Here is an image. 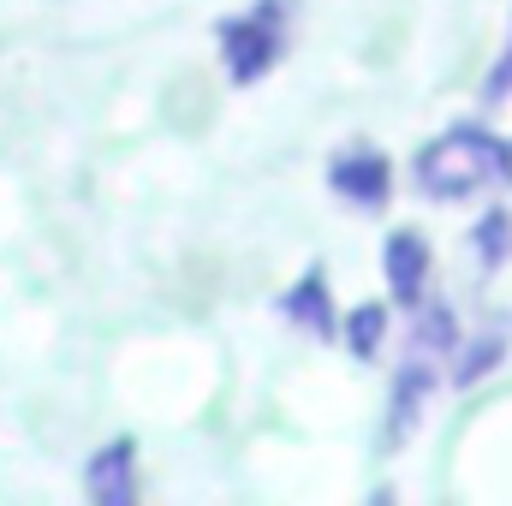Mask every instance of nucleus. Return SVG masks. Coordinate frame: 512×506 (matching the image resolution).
<instances>
[{
	"instance_id": "obj_1",
	"label": "nucleus",
	"mask_w": 512,
	"mask_h": 506,
	"mask_svg": "<svg viewBox=\"0 0 512 506\" xmlns=\"http://www.w3.org/2000/svg\"><path fill=\"white\" fill-rule=\"evenodd\" d=\"M507 167H512V143L483 126H447L441 137H429L417 149V161H411L417 191L435 197V203H465V197L501 185Z\"/></svg>"
},
{
	"instance_id": "obj_2",
	"label": "nucleus",
	"mask_w": 512,
	"mask_h": 506,
	"mask_svg": "<svg viewBox=\"0 0 512 506\" xmlns=\"http://www.w3.org/2000/svg\"><path fill=\"white\" fill-rule=\"evenodd\" d=\"M215 48H221V66H227V78L239 90L262 84L292 48V0H256L245 12L221 18L215 24Z\"/></svg>"
},
{
	"instance_id": "obj_3",
	"label": "nucleus",
	"mask_w": 512,
	"mask_h": 506,
	"mask_svg": "<svg viewBox=\"0 0 512 506\" xmlns=\"http://www.w3.org/2000/svg\"><path fill=\"white\" fill-rule=\"evenodd\" d=\"M328 185L352 203V209H364V215H376L387 197H393V167H387L382 149H370V143H358V149H340L334 161H328Z\"/></svg>"
},
{
	"instance_id": "obj_4",
	"label": "nucleus",
	"mask_w": 512,
	"mask_h": 506,
	"mask_svg": "<svg viewBox=\"0 0 512 506\" xmlns=\"http://www.w3.org/2000/svg\"><path fill=\"white\" fill-rule=\"evenodd\" d=\"M441 364L447 358H435V352H417V346L405 352V364L393 376V393H387V447H399L417 429V417H423V405H429V393L441 381Z\"/></svg>"
},
{
	"instance_id": "obj_5",
	"label": "nucleus",
	"mask_w": 512,
	"mask_h": 506,
	"mask_svg": "<svg viewBox=\"0 0 512 506\" xmlns=\"http://www.w3.org/2000/svg\"><path fill=\"white\" fill-rule=\"evenodd\" d=\"M84 495L96 506H137V441L120 435L84 465Z\"/></svg>"
},
{
	"instance_id": "obj_6",
	"label": "nucleus",
	"mask_w": 512,
	"mask_h": 506,
	"mask_svg": "<svg viewBox=\"0 0 512 506\" xmlns=\"http://www.w3.org/2000/svg\"><path fill=\"white\" fill-rule=\"evenodd\" d=\"M382 262H387V292H393V304L417 310V304H423V292H429V245H423V233L399 227V233L387 239Z\"/></svg>"
},
{
	"instance_id": "obj_7",
	"label": "nucleus",
	"mask_w": 512,
	"mask_h": 506,
	"mask_svg": "<svg viewBox=\"0 0 512 506\" xmlns=\"http://www.w3.org/2000/svg\"><path fill=\"white\" fill-rule=\"evenodd\" d=\"M274 310L280 316H292L304 334H316V340H328L340 322H334V292H328V274L322 268H304L280 298H274Z\"/></svg>"
},
{
	"instance_id": "obj_8",
	"label": "nucleus",
	"mask_w": 512,
	"mask_h": 506,
	"mask_svg": "<svg viewBox=\"0 0 512 506\" xmlns=\"http://www.w3.org/2000/svg\"><path fill=\"white\" fill-rule=\"evenodd\" d=\"M501 358H507V328H489L483 340H471V346L459 352V370H453V381H459V387H471V381L489 376Z\"/></svg>"
},
{
	"instance_id": "obj_9",
	"label": "nucleus",
	"mask_w": 512,
	"mask_h": 506,
	"mask_svg": "<svg viewBox=\"0 0 512 506\" xmlns=\"http://www.w3.org/2000/svg\"><path fill=\"white\" fill-rule=\"evenodd\" d=\"M387 340V310L382 304H358L352 316H346V346H352V358H376Z\"/></svg>"
},
{
	"instance_id": "obj_10",
	"label": "nucleus",
	"mask_w": 512,
	"mask_h": 506,
	"mask_svg": "<svg viewBox=\"0 0 512 506\" xmlns=\"http://www.w3.org/2000/svg\"><path fill=\"white\" fill-rule=\"evenodd\" d=\"M471 245H477V256H483V268L507 262V256H512V209H489V215L477 221Z\"/></svg>"
},
{
	"instance_id": "obj_11",
	"label": "nucleus",
	"mask_w": 512,
	"mask_h": 506,
	"mask_svg": "<svg viewBox=\"0 0 512 506\" xmlns=\"http://www.w3.org/2000/svg\"><path fill=\"white\" fill-rule=\"evenodd\" d=\"M483 96H489V102H507V96H512V42H507V54L489 66V84H483Z\"/></svg>"
},
{
	"instance_id": "obj_12",
	"label": "nucleus",
	"mask_w": 512,
	"mask_h": 506,
	"mask_svg": "<svg viewBox=\"0 0 512 506\" xmlns=\"http://www.w3.org/2000/svg\"><path fill=\"white\" fill-rule=\"evenodd\" d=\"M507 179H512V167H507Z\"/></svg>"
}]
</instances>
